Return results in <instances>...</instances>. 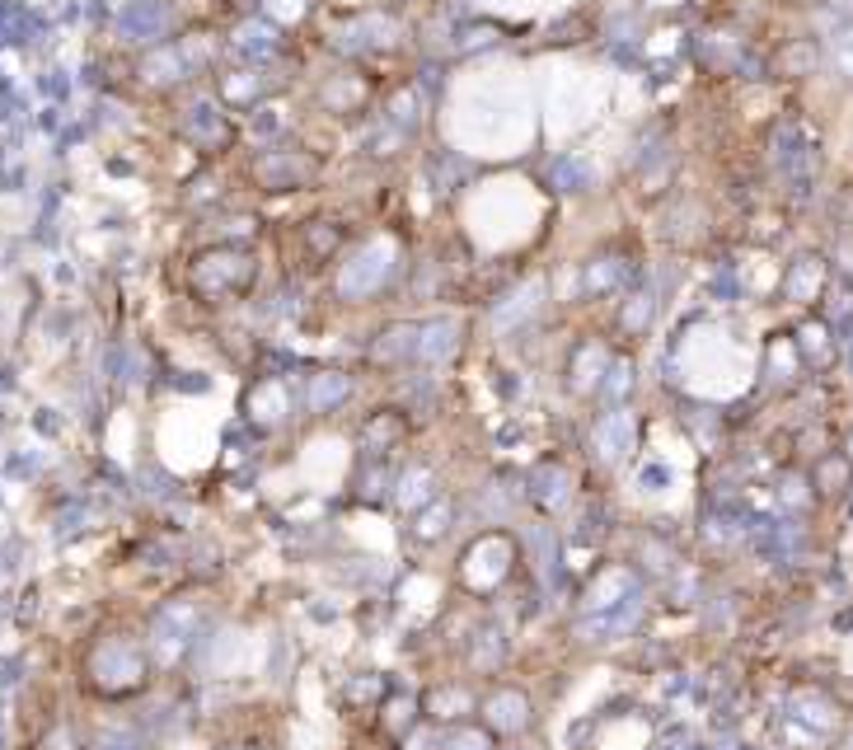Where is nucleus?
I'll use <instances>...</instances> for the list:
<instances>
[{
	"label": "nucleus",
	"instance_id": "nucleus-1",
	"mask_svg": "<svg viewBox=\"0 0 853 750\" xmlns=\"http://www.w3.org/2000/svg\"><path fill=\"white\" fill-rule=\"evenodd\" d=\"M830 61L840 66L844 75H853V24H844L840 34H834V43H830Z\"/></svg>",
	"mask_w": 853,
	"mask_h": 750
},
{
	"label": "nucleus",
	"instance_id": "nucleus-2",
	"mask_svg": "<svg viewBox=\"0 0 853 750\" xmlns=\"http://www.w3.org/2000/svg\"><path fill=\"white\" fill-rule=\"evenodd\" d=\"M816 287H820V268H812V258H802V268H793V277H788V291L812 295Z\"/></svg>",
	"mask_w": 853,
	"mask_h": 750
}]
</instances>
